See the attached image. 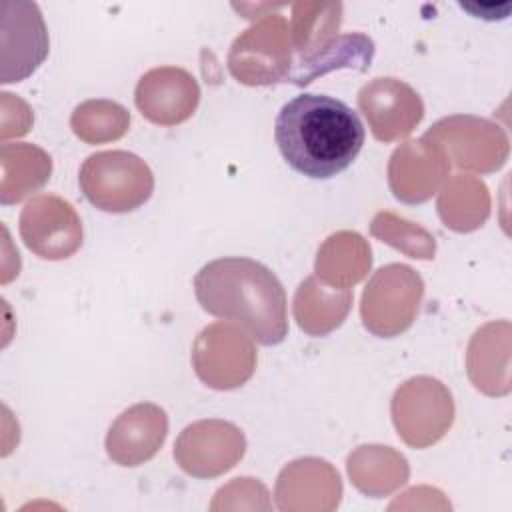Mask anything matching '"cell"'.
<instances>
[{
	"instance_id": "6da1fadb",
	"label": "cell",
	"mask_w": 512,
	"mask_h": 512,
	"mask_svg": "<svg viewBox=\"0 0 512 512\" xmlns=\"http://www.w3.org/2000/svg\"><path fill=\"white\" fill-rule=\"evenodd\" d=\"M366 130L360 116L328 94H298L274 120V140L298 174L326 180L344 172L360 154Z\"/></svg>"
},
{
	"instance_id": "7a4b0ae2",
	"label": "cell",
	"mask_w": 512,
	"mask_h": 512,
	"mask_svg": "<svg viewBox=\"0 0 512 512\" xmlns=\"http://www.w3.org/2000/svg\"><path fill=\"white\" fill-rule=\"evenodd\" d=\"M200 308L238 324L262 346H276L288 336V300L278 276L258 260L224 256L204 264L194 276Z\"/></svg>"
},
{
	"instance_id": "3957f363",
	"label": "cell",
	"mask_w": 512,
	"mask_h": 512,
	"mask_svg": "<svg viewBox=\"0 0 512 512\" xmlns=\"http://www.w3.org/2000/svg\"><path fill=\"white\" fill-rule=\"evenodd\" d=\"M78 182L92 206L112 214L140 208L154 190L150 166L126 150L90 154L80 166Z\"/></svg>"
},
{
	"instance_id": "277c9868",
	"label": "cell",
	"mask_w": 512,
	"mask_h": 512,
	"mask_svg": "<svg viewBox=\"0 0 512 512\" xmlns=\"http://www.w3.org/2000/svg\"><path fill=\"white\" fill-rule=\"evenodd\" d=\"M424 294L422 278L406 264H388L374 272L364 288L360 316L368 332L392 338L408 330Z\"/></svg>"
},
{
	"instance_id": "5b68a950",
	"label": "cell",
	"mask_w": 512,
	"mask_h": 512,
	"mask_svg": "<svg viewBox=\"0 0 512 512\" xmlns=\"http://www.w3.org/2000/svg\"><path fill=\"white\" fill-rule=\"evenodd\" d=\"M292 38L284 16L264 14L260 22L238 36L228 56V68L238 82L262 86L286 82L292 70Z\"/></svg>"
},
{
	"instance_id": "8992f818",
	"label": "cell",
	"mask_w": 512,
	"mask_h": 512,
	"mask_svg": "<svg viewBox=\"0 0 512 512\" xmlns=\"http://www.w3.org/2000/svg\"><path fill=\"white\" fill-rule=\"evenodd\" d=\"M18 228L26 248L44 260L70 258L82 244L80 216L56 194L32 198L22 208Z\"/></svg>"
},
{
	"instance_id": "52a82bcc",
	"label": "cell",
	"mask_w": 512,
	"mask_h": 512,
	"mask_svg": "<svg viewBox=\"0 0 512 512\" xmlns=\"http://www.w3.org/2000/svg\"><path fill=\"white\" fill-rule=\"evenodd\" d=\"M246 440L240 428L224 420H200L182 430L174 444V460L196 478H216L244 456Z\"/></svg>"
},
{
	"instance_id": "ba28073f",
	"label": "cell",
	"mask_w": 512,
	"mask_h": 512,
	"mask_svg": "<svg viewBox=\"0 0 512 512\" xmlns=\"http://www.w3.org/2000/svg\"><path fill=\"white\" fill-rule=\"evenodd\" d=\"M418 412L416 420L400 436L412 448H426L438 442L454 420V402L446 386L430 376H416L404 382L392 398V422Z\"/></svg>"
},
{
	"instance_id": "9c48e42d",
	"label": "cell",
	"mask_w": 512,
	"mask_h": 512,
	"mask_svg": "<svg viewBox=\"0 0 512 512\" xmlns=\"http://www.w3.org/2000/svg\"><path fill=\"white\" fill-rule=\"evenodd\" d=\"M358 106L380 142H394L408 136L424 116V104L418 92L398 78H374L362 86Z\"/></svg>"
},
{
	"instance_id": "30bf717a",
	"label": "cell",
	"mask_w": 512,
	"mask_h": 512,
	"mask_svg": "<svg viewBox=\"0 0 512 512\" xmlns=\"http://www.w3.org/2000/svg\"><path fill=\"white\" fill-rule=\"evenodd\" d=\"M134 100L140 114L150 122L176 126L194 114L200 102V88L186 70L162 66L140 78Z\"/></svg>"
},
{
	"instance_id": "8fae6325",
	"label": "cell",
	"mask_w": 512,
	"mask_h": 512,
	"mask_svg": "<svg viewBox=\"0 0 512 512\" xmlns=\"http://www.w3.org/2000/svg\"><path fill=\"white\" fill-rule=\"evenodd\" d=\"M168 432L166 412L150 402L124 410L110 426L106 452L120 466H140L162 446Z\"/></svg>"
},
{
	"instance_id": "7c38bea8",
	"label": "cell",
	"mask_w": 512,
	"mask_h": 512,
	"mask_svg": "<svg viewBox=\"0 0 512 512\" xmlns=\"http://www.w3.org/2000/svg\"><path fill=\"white\" fill-rule=\"evenodd\" d=\"M216 328H218V336H220L224 354H216L214 350L194 344V352H192L194 370L206 386L214 388L222 360H224L226 368H228V376H230V386L238 388L252 376L254 366H256V352L250 342L252 338L244 336L242 330H236L234 326L224 324V322H218Z\"/></svg>"
},
{
	"instance_id": "4fadbf2b",
	"label": "cell",
	"mask_w": 512,
	"mask_h": 512,
	"mask_svg": "<svg viewBox=\"0 0 512 512\" xmlns=\"http://www.w3.org/2000/svg\"><path fill=\"white\" fill-rule=\"evenodd\" d=\"M350 304V288H328L316 276H310L296 290L294 316L304 332L324 336L344 322Z\"/></svg>"
},
{
	"instance_id": "5bb4252c",
	"label": "cell",
	"mask_w": 512,
	"mask_h": 512,
	"mask_svg": "<svg viewBox=\"0 0 512 512\" xmlns=\"http://www.w3.org/2000/svg\"><path fill=\"white\" fill-rule=\"evenodd\" d=\"M374 56V42L364 34H342L332 38L312 56L296 60L292 64L290 76L286 82L296 86H306L314 78L338 70V68H356L364 72Z\"/></svg>"
},
{
	"instance_id": "9a60e30c",
	"label": "cell",
	"mask_w": 512,
	"mask_h": 512,
	"mask_svg": "<svg viewBox=\"0 0 512 512\" xmlns=\"http://www.w3.org/2000/svg\"><path fill=\"white\" fill-rule=\"evenodd\" d=\"M446 124L462 138H466L470 144L464 146H454L448 150H442L446 160H452L458 168L464 170H474V172H494L498 170L506 158H508V142L500 144H476L490 140L502 130L494 126L488 120L474 118V116H450L444 118Z\"/></svg>"
},
{
	"instance_id": "2e32d148",
	"label": "cell",
	"mask_w": 512,
	"mask_h": 512,
	"mask_svg": "<svg viewBox=\"0 0 512 512\" xmlns=\"http://www.w3.org/2000/svg\"><path fill=\"white\" fill-rule=\"evenodd\" d=\"M364 238L356 232H338L332 234L322 248L318 250L316 258V276L324 284H332L336 288H350L364 278L370 270L372 256L370 246L346 258L352 250H356Z\"/></svg>"
},
{
	"instance_id": "e0dca14e",
	"label": "cell",
	"mask_w": 512,
	"mask_h": 512,
	"mask_svg": "<svg viewBox=\"0 0 512 512\" xmlns=\"http://www.w3.org/2000/svg\"><path fill=\"white\" fill-rule=\"evenodd\" d=\"M130 114L124 106L110 100H88L72 112V132L90 144L116 140L126 134Z\"/></svg>"
},
{
	"instance_id": "ac0fdd59",
	"label": "cell",
	"mask_w": 512,
	"mask_h": 512,
	"mask_svg": "<svg viewBox=\"0 0 512 512\" xmlns=\"http://www.w3.org/2000/svg\"><path fill=\"white\" fill-rule=\"evenodd\" d=\"M0 162L2 182H8L16 178V174H22L18 202L34 190L42 188L52 172L50 156L32 144H2Z\"/></svg>"
},
{
	"instance_id": "d6986e66",
	"label": "cell",
	"mask_w": 512,
	"mask_h": 512,
	"mask_svg": "<svg viewBox=\"0 0 512 512\" xmlns=\"http://www.w3.org/2000/svg\"><path fill=\"white\" fill-rule=\"evenodd\" d=\"M370 230H372L374 236H378L382 242H388L390 246H396V242H398L400 238H408V242L412 244V250H414V258H424V260L434 258L436 246L416 242L418 238H420V240H428V238H432V236H430L426 230H422L420 226H416V224H412V222H408V220L396 218V216L390 214V212H380V214H376V218L372 220Z\"/></svg>"
}]
</instances>
